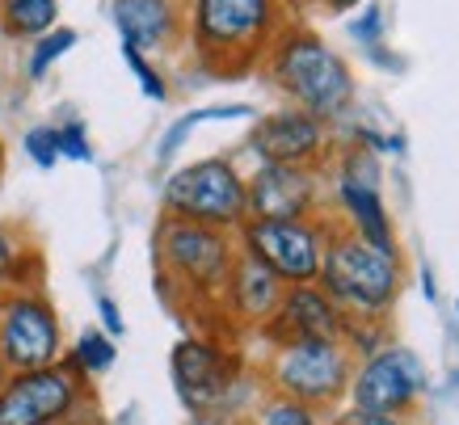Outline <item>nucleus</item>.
<instances>
[{
  "label": "nucleus",
  "mask_w": 459,
  "mask_h": 425,
  "mask_svg": "<svg viewBox=\"0 0 459 425\" xmlns=\"http://www.w3.org/2000/svg\"><path fill=\"white\" fill-rule=\"evenodd\" d=\"M22 148H26V156L39 169H56L59 165V131H56V123L30 126L26 139H22Z\"/></svg>",
  "instance_id": "393cba45"
},
{
  "label": "nucleus",
  "mask_w": 459,
  "mask_h": 425,
  "mask_svg": "<svg viewBox=\"0 0 459 425\" xmlns=\"http://www.w3.org/2000/svg\"><path fill=\"white\" fill-rule=\"evenodd\" d=\"M64 358V329L39 287H9L0 295V362L4 370L56 367Z\"/></svg>",
  "instance_id": "0eeeda50"
},
{
  "label": "nucleus",
  "mask_w": 459,
  "mask_h": 425,
  "mask_svg": "<svg viewBox=\"0 0 459 425\" xmlns=\"http://www.w3.org/2000/svg\"><path fill=\"white\" fill-rule=\"evenodd\" d=\"M325 4H329L333 13H350V9H359L362 0H325Z\"/></svg>",
  "instance_id": "7c9ffc66"
},
{
  "label": "nucleus",
  "mask_w": 459,
  "mask_h": 425,
  "mask_svg": "<svg viewBox=\"0 0 459 425\" xmlns=\"http://www.w3.org/2000/svg\"><path fill=\"white\" fill-rule=\"evenodd\" d=\"M253 106H240V101H232V106H203V110H190L181 114V118H173L169 123V131L160 135V143H156V165L169 169L173 165V156L181 152V143L195 135L203 123H237V118H253Z\"/></svg>",
  "instance_id": "a211bd4d"
},
{
  "label": "nucleus",
  "mask_w": 459,
  "mask_h": 425,
  "mask_svg": "<svg viewBox=\"0 0 459 425\" xmlns=\"http://www.w3.org/2000/svg\"><path fill=\"white\" fill-rule=\"evenodd\" d=\"M270 387L312 409H329L350 387L346 342H282L270 358Z\"/></svg>",
  "instance_id": "6e6552de"
},
{
  "label": "nucleus",
  "mask_w": 459,
  "mask_h": 425,
  "mask_svg": "<svg viewBox=\"0 0 459 425\" xmlns=\"http://www.w3.org/2000/svg\"><path fill=\"white\" fill-rule=\"evenodd\" d=\"M72 47H76V30H68V26H56V30H47V34H39V39H34V47H30L26 76H30V81H42V76L56 68L59 59L68 56Z\"/></svg>",
  "instance_id": "412c9836"
},
{
  "label": "nucleus",
  "mask_w": 459,
  "mask_h": 425,
  "mask_svg": "<svg viewBox=\"0 0 459 425\" xmlns=\"http://www.w3.org/2000/svg\"><path fill=\"white\" fill-rule=\"evenodd\" d=\"M237 253H240L237 232L169 220V215H160L152 236V257H156V270H160V282L178 291L181 299H195V303L220 299Z\"/></svg>",
  "instance_id": "20e7f679"
},
{
  "label": "nucleus",
  "mask_w": 459,
  "mask_h": 425,
  "mask_svg": "<svg viewBox=\"0 0 459 425\" xmlns=\"http://www.w3.org/2000/svg\"><path fill=\"white\" fill-rule=\"evenodd\" d=\"M123 64L131 68V76L140 81V93L148 97V101H169V84L165 76L156 72V64L143 51H135V47H123Z\"/></svg>",
  "instance_id": "5701e85b"
},
{
  "label": "nucleus",
  "mask_w": 459,
  "mask_h": 425,
  "mask_svg": "<svg viewBox=\"0 0 459 425\" xmlns=\"http://www.w3.org/2000/svg\"><path fill=\"white\" fill-rule=\"evenodd\" d=\"M186 39L211 76H245L279 39V0H186Z\"/></svg>",
  "instance_id": "f257e3e1"
},
{
  "label": "nucleus",
  "mask_w": 459,
  "mask_h": 425,
  "mask_svg": "<svg viewBox=\"0 0 459 425\" xmlns=\"http://www.w3.org/2000/svg\"><path fill=\"white\" fill-rule=\"evenodd\" d=\"M98 316H101V333H110V337H123V312H118V303L110 295H98Z\"/></svg>",
  "instance_id": "c85d7f7f"
},
{
  "label": "nucleus",
  "mask_w": 459,
  "mask_h": 425,
  "mask_svg": "<svg viewBox=\"0 0 459 425\" xmlns=\"http://www.w3.org/2000/svg\"><path fill=\"white\" fill-rule=\"evenodd\" d=\"M455 316H459V299H455Z\"/></svg>",
  "instance_id": "473e14b6"
},
{
  "label": "nucleus",
  "mask_w": 459,
  "mask_h": 425,
  "mask_svg": "<svg viewBox=\"0 0 459 425\" xmlns=\"http://www.w3.org/2000/svg\"><path fill=\"white\" fill-rule=\"evenodd\" d=\"M401 253L367 245L350 228H329V245L320 261L316 287L346 312V320H376L396 303L401 291Z\"/></svg>",
  "instance_id": "7ed1b4c3"
},
{
  "label": "nucleus",
  "mask_w": 459,
  "mask_h": 425,
  "mask_svg": "<svg viewBox=\"0 0 459 425\" xmlns=\"http://www.w3.org/2000/svg\"><path fill=\"white\" fill-rule=\"evenodd\" d=\"M346 312L337 308L316 282H299V287L282 291L279 308L265 325V337L274 345L282 342H346Z\"/></svg>",
  "instance_id": "2eb2a0df"
},
{
  "label": "nucleus",
  "mask_w": 459,
  "mask_h": 425,
  "mask_svg": "<svg viewBox=\"0 0 459 425\" xmlns=\"http://www.w3.org/2000/svg\"><path fill=\"white\" fill-rule=\"evenodd\" d=\"M110 22L123 47L143 56L173 51L186 34V0H110Z\"/></svg>",
  "instance_id": "dca6fc26"
},
{
  "label": "nucleus",
  "mask_w": 459,
  "mask_h": 425,
  "mask_svg": "<svg viewBox=\"0 0 459 425\" xmlns=\"http://www.w3.org/2000/svg\"><path fill=\"white\" fill-rule=\"evenodd\" d=\"M169 370H173V387H178V400L190 412H237L245 417V400H240V362L223 345H215L211 337H186V342L173 345V358H169Z\"/></svg>",
  "instance_id": "1a4fd4ad"
},
{
  "label": "nucleus",
  "mask_w": 459,
  "mask_h": 425,
  "mask_svg": "<svg viewBox=\"0 0 459 425\" xmlns=\"http://www.w3.org/2000/svg\"><path fill=\"white\" fill-rule=\"evenodd\" d=\"M4 375H9V370H4V362H0V384H4Z\"/></svg>",
  "instance_id": "2f4dec72"
},
{
  "label": "nucleus",
  "mask_w": 459,
  "mask_h": 425,
  "mask_svg": "<svg viewBox=\"0 0 459 425\" xmlns=\"http://www.w3.org/2000/svg\"><path fill=\"white\" fill-rule=\"evenodd\" d=\"M160 206H165L169 220L203 223V228H220V232H240V223L249 220L245 173H240V165L228 152L178 165L165 173Z\"/></svg>",
  "instance_id": "39448f33"
},
{
  "label": "nucleus",
  "mask_w": 459,
  "mask_h": 425,
  "mask_svg": "<svg viewBox=\"0 0 459 425\" xmlns=\"http://www.w3.org/2000/svg\"><path fill=\"white\" fill-rule=\"evenodd\" d=\"M333 223L312 215V220H245L237 232V248L262 261L270 274H279L287 287L316 282L325 245H329Z\"/></svg>",
  "instance_id": "423d86ee"
},
{
  "label": "nucleus",
  "mask_w": 459,
  "mask_h": 425,
  "mask_svg": "<svg viewBox=\"0 0 459 425\" xmlns=\"http://www.w3.org/2000/svg\"><path fill=\"white\" fill-rule=\"evenodd\" d=\"M186 425H245V417L223 412V409H211V412H190V421Z\"/></svg>",
  "instance_id": "c756f323"
},
{
  "label": "nucleus",
  "mask_w": 459,
  "mask_h": 425,
  "mask_svg": "<svg viewBox=\"0 0 459 425\" xmlns=\"http://www.w3.org/2000/svg\"><path fill=\"white\" fill-rule=\"evenodd\" d=\"M257 425H320V409L312 404H299L291 396H274L262 400V409H257Z\"/></svg>",
  "instance_id": "4be33fe9"
},
{
  "label": "nucleus",
  "mask_w": 459,
  "mask_h": 425,
  "mask_svg": "<svg viewBox=\"0 0 459 425\" xmlns=\"http://www.w3.org/2000/svg\"><path fill=\"white\" fill-rule=\"evenodd\" d=\"M329 425H404L401 417H392V412H362V409H346L342 417H333Z\"/></svg>",
  "instance_id": "cd10ccee"
},
{
  "label": "nucleus",
  "mask_w": 459,
  "mask_h": 425,
  "mask_svg": "<svg viewBox=\"0 0 459 425\" xmlns=\"http://www.w3.org/2000/svg\"><path fill=\"white\" fill-rule=\"evenodd\" d=\"M265 72L295 110L312 114L320 123H333L354 106L350 64L307 30H279V39L265 51Z\"/></svg>",
  "instance_id": "f03ea898"
},
{
  "label": "nucleus",
  "mask_w": 459,
  "mask_h": 425,
  "mask_svg": "<svg viewBox=\"0 0 459 425\" xmlns=\"http://www.w3.org/2000/svg\"><path fill=\"white\" fill-rule=\"evenodd\" d=\"M56 131H59V160L93 165V143H89V131H84L81 118H64V123H56Z\"/></svg>",
  "instance_id": "a878e982"
},
{
  "label": "nucleus",
  "mask_w": 459,
  "mask_h": 425,
  "mask_svg": "<svg viewBox=\"0 0 459 425\" xmlns=\"http://www.w3.org/2000/svg\"><path fill=\"white\" fill-rule=\"evenodd\" d=\"M26 253H30L26 236L17 232L13 223H0V295L17 282V265H22Z\"/></svg>",
  "instance_id": "b1692460"
},
{
  "label": "nucleus",
  "mask_w": 459,
  "mask_h": 425,
  "mask_svg": "<svg viewBox=\"0 0 459 425\" xmlns=\"http://www.w3.org/2000/svg\"><path fill=\"white\" fill-rule=\"evenodd\" d=\"M64 362H68L81 379H98V375H106V370L118 362L114 337L110 333H101V329H84L81 337H76V345L64 354Z\"/></svg>",
  "instance_id": "aec40b11"
},
{
  "label": "nucleus",
  "mask_w": 459,
  "mask_h": 425,
  "mask_svg": "<svg viewBox=\"0 0 459 425\" xmlns=\"http://www.w3.org/2000/svg\"><path fill=\"white\" fill-rule=\"evenodd\" d=\"M337 203L346 211V228L367 245L384 248V253H396V232H392L388 220V203L376 186V160L362 148H350L342 156V169L333 178Z\"/></svg>",
  "instance_id": "ddd939ff"
},
{
  "label": "nucleus",
  "mask_w": 459,
  "mask_h": 425,
  "mask_svg": "<svg viewBox=\"0 0 459 425\" xmlns=\"http://www.w3.org/2000/svg\"><path fill=\"white\" fill-rule=\"evenodd\" d=\"M282 291H287V282L279 274H270L262 261H253L249 253H237L232 270H228V282L220 291V303L228 308V316L237 320L240 329H265L282 299Z\"/></svg>",
  "instance_id": "f3484780"
},
{
  "label": "nucleus",
  "mask_w": 459,
  "mask_h": 425,
  "mask_svg": "<svg viewBox=\"0 0 459 425\" xmlns=\"http://www.w3.org/2000/svg\"><path fill=\"white\" fill-rule=\"evenodd\" d=\"M379 30H384V9H379V4H367V9L350 22V34H354L359 42H367V47H376Z\"/></svg>",
  "instance_id": "bb28decb"
},
{
  "label": "nucleus",
  "mask_w": 459,
  "mask_h": 425,
  "mask_svg": "<svg viewBox=\"0 0 459 425\" xmlns=\"http://www.w3.org/2000/svg\"><path fill=\"white\" fill-rule=\"evenodd\" d=\"M89 392V379L59 358L56 367L13 370L0 384V425H59Z\"/></svg>",
  "instance_id": "9d476101"
},
{
  "label": "nucleus",
  "mask_w": 459,
  "mask_h": 425,
  "mask_svg": "<svg viewBox=\"0 0 459 425\" xmlns=\"http://www.w3.org/2000/svg\"><path fill=\"white\" fill-rule=\"evenodd\" d=\"M249 220H312L320 215V169L257 165L245 173Z\"/></svg>",
  "instance_id": "4468645a"
},
{
  "label": "nucleus",
  "mask_w": 459,
  "mask_h": 425,
  "mask_svg": "<svg viewBox=\"0 0 459 425\" xmlns=\"http://www.w3.org/2000/svg\"><path fill=\"white\" fill-rule=\"evenodd\" d=\"M245 148H249V156L257 165L316 169L329 156V123H320V118L295 110V106H282V110L253 118Z\"/></svg>",
  "instance_id": "f8f14e48"
},
{
  "label": "nucleus",
  "mask_w": 459,
  "mask_h": 425,
  "mask_svg": "<svg viewBox=\"0 0 459 425\" xmlns=\"http://www.w3.org/2000/svg\"><path fill=\"white\" fill-rule=\"evenodd\" d=\"M59 26V0H0V34L17 42H34Z\"/></svg>",
  "instance_id": "6ab92c4d"
},
{
  "label": "nucleus",
  "mask_w": 459,
  "mask_h": 425,
  "mask_svg": "<svg viewBox=\"0 0 459 425\" xmlns=\"http://www.w3.org/2000/svg\"><path fill=\"white\" fill-rule=\"evenodd\" d=\"M346 392L350 409L401 417L426 392V367L409 345H379L376 354H367V362L350 375Z\"/></svg>",
  "instance_id": "9b49d317"
}]
</instances>
